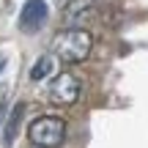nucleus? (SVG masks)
<instances>
[{
    "label": "nucleus",
    "instance_id": "nucleus-1",
    "mask_svg": "<svg viewBox=\"0 0 148 148\" xmlns=\"http://www.w3.org/2000/svg\"><path fill=\"white\" fill-rule=\"evenodd\" d=\"M55 55L63 58L66 63H82L90 55V47H93V36L82 27H69V30L58 33L55 38Z\"/></svg>",
    "mask_w": 148,
    "mask_h": 148
},
{
    "label": "nucleus",
    "instance_id": "nucleus-2",
    "mask_svg": "<svg viewBox=\"0 0 148 148\" xmlns=\"http://www.w3.org/2000/svg\"><path fill=\"white\" fill-rule=\"evenodd\" d=\"M27 137L36 148H58L66 137V123L55 115H41L30 123Z\"/></svg>",
    "mask_w": 148,
    "mask_h": 148
},
{
    "label": "nucleus",
    "instance_id": "nucleus-3",
    "mask_svg": "<svg viewBox=\"0 0 148 148\" xmlns=\"http://www.w3.org/2000/svg\"><path fill=\"white\" fill-rule=\"evenodd\" d=\"M49 99L55 104H74L79 99V79L74 74H58L49 85Z\"/></svg>",
    "mask_w": 148,
    "mask_h": 148
},
{
    "label": "nucleus",
    "instance_id": "nucleus-4",
    "mask_svg": "<svg viewBox=\"0 0 148 148\" xmlns=\"http://www.w3.org/2000/svg\"><path fill=\"white\" fill-rule=\"evenodd\" d=\"M47 14H49V8L44 0H27L22 5V14H19V27L25 33H36L47 22Z\"/></svg>",
    "mask_w": 148,
    "mask_h": 148
},
{
    "label": "nucleus",
    "instance_id": "nucleus-5",
    "mask_svg": "<svg viewBox=\"0 0 148 148\" xmlns=\"http://www.w3.org/2000/svg\"><path fill=\"white\" fill-rule=\"evenodd\" d=\"M22 115H25V104L16 101L14 110H11V115H8V121H5V129H3V143H5V148L14 145L16 132H19V123H22Z\"/></svg>",
    "mask_w": 148,
    "mask_h": 148
},
{
    "label": "nucleus",
    "instance_id": "nucleus-6",
    "mask_svg": "<svg viewBox=\"0 0 148 148\" xmlns=\"http://www.w3.org/2000/svg\"><path fill=\"white\" fill-rule=\"evenodd\" d=\"M90 16V3L88 0H74V3L66 5V14H63V19H66V25H82L85 19Z\"/></svg>",
    "mask_w": 148,
    "mask_h": 148
},
{
    "label": "nucleus",
    "instance_id": "nucleus-7",
    "mask_svg": "<svg viewBox=\"0 0 148 148\" xmlns=\"http://www.w3.org/2000/svg\"><path fill=\"white\" fill-rule=\"evenodd\" d=\"M52 71H55V58L52 55H41V58L33 63V69H30V79L33 82H41V79L49 77Z\"/></svg>",
    "mask_w": 148,
    "mask_h": 148
},
{
    "label": "nucleus",
    "instance_id": "nucleus-8",
    "mask_svg": "<svg viewBox=\"0 0 148 148\" xmlns=\"http://www.w3.org/2000/svg\"><path fill=\"white\" fill-rule=\"evenodd\" d=\"M5 69V55H0V71Z\"/></svg>",
    "mask_w": 148,
    "mask_h": 148
},
{
    "label": "nucleus",
    "instance_id": "nucleus-9",
    "mask_svg": "<svg viewBox=\"0 0 148 148\" xmlns=\"http://www.w3.org/2000/svg\"><path fill=\"white\" fill-rule=\"evenodd\" d=\"M0 112H3V107H0Z\"/></svg>",
    "mask_w": 148,
    "mask_h": 148
}]
</instances>
